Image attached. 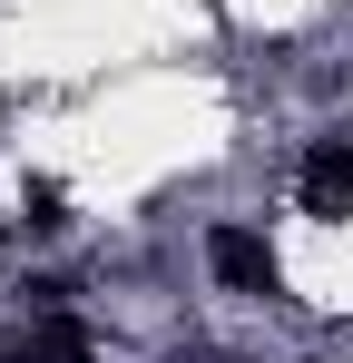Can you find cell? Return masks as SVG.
<instances>
[{"instance_id": "cell-1", "label": "cell", "mask_w": 353, "mask_h": 363, "mask_svg": "<svg viewBox=\"0 0 353 363\" xmlns=\"http://www.w3.org/2000/svg\"><path fill=\"white\" fill-rule=\"evenodd\" d=\"M206 275L226 285V295H245V304H275L285 295V265H275V245H265V226H245V216H206Z\"/></svg>"}, {"instance_id": "cell-2", "label": "cell", "mask_w": 353, "mask_h": 363, "mask_svg": "<svg viewBox=\"0 0 353 363\" xmlns=\"http://www.w3.org/2000/svg\"><path fill=\"white\" fill-rule=\"evenodd\" d=\"M294 196H304V216H324V226H344V216H353V118H344V128H314V138H304Z\"/></svg>"}, {"instance_id": "cell-3", "label": "cell", "mask_w": 353, "mask_h": 363, "mask_svg": "<svg viewBox=\"0 0 353 363\" xmlns=\"http://www.w3.org/2000/svg\"><path fill=\"white\" fill-rule=\"evenodd\" d=\"M20 226H30L40 245H50V236H69V196H59L50 177H30V186H20Z\"/></svg>"}, {"instance_id": "cell-4", "label": "cell", "mask_w": 353, "mask_h": 363, "mask_svg": "<svg viewBox=\"0 0 353 363\" xmlns=\"http://www.w3.org/2000/svg\"><path fill=\"white\" fill-rule=\"evenodd\" d=\"M0 245H10V216H0Z\"/></svg>"}]
</instances>
